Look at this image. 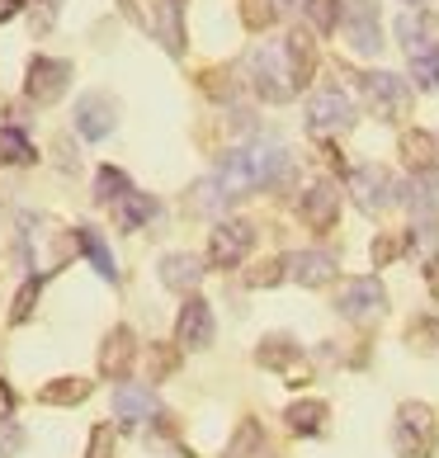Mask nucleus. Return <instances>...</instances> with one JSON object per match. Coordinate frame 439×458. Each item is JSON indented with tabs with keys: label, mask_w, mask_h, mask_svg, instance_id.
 Wrapping results in <instances>:
<instances>
[{
	"label": "nucleus",
	"mask_w": 439,
	"mask_h": 458,
	"mask_svg": "<svg viewBox=\"0 0 439 458\" xmlns=\"http://www.w3.org/2000/svg\"><path fill=\"white\" fill-rule=\"evenodd\" d=\"M411 81L420 90H435L439 95V57H426V62H411Z\"/></svg>",
	"instance_id": "nucleus-39"
},
{
	"label": "nucleus",
	"mask_w": 439,
	"mask_h": 458,
	"mask_svg": "<svg viewBox=\"0 0 439 458\" xmlns=\"http://www.w3.org/2000/svg\"><path fill=\"white\" fill-rule=\"evenodd\" d=\"M57 10L62 0H29V14H33V33H47L57 24Z\"/></svg>",
	"instance_id": "nucleus-38"
},
{
	"label": "nucleus",
	"mask_w": 439,
	"mask_h": 458,
	"mask_svg": "<svg viewBox=\"0 0 439 458\" xmlns=\"http://www.w3.org/2000/svg\"><path fill=\"white\" fill-rule=\"evenodd\" d=\"M151 213H156V199H151V194H138V190H132L128 199L114 203V217H118V227H123V232H138Z\"/></svg>",
	"instance_id": "nucleus-29"
},
{
	"label": "nucleus",
	"mask_w": 439,
	"mask_h": 458,
	"mask_svg": "<svg viewBox=\"0 0 439 458\" xmlns=\"http://www.w3.org/2000/svg\"><path fill=\"white\" fill-rule=\"evenodd\" d=\"M246 66H250V86H256V95L265 99V105H289V99L298 95V81L289 72L283 43H260L256 53L246 57Z\"/></svg>",
	"instance_id": "nucleus-2"
},
{
	"label": "nucleus",
	"mask_w": 439,
	"mask_h": 458,
	"mask_svg": "<svg viewBox=\"0 0 439 458\" xmlns=\"http://www.w3.org/2000/svg\"><path fill=\"white\" fill-rule=\"evenodd\" d=\"M198 279H204V265H198V256H190V250H175V256L161 260V284L171 288V293H194Z\"/></svg>",
	"instance_id": "nucleus-19"
},
{
	"label": "nucleus",
	"mask_w": 439,
	"mask_h": 458,
	"mask_svg": "<svg viewBox=\"0 0 439 458\" xmlns=\"http://www.w3.org/2000/svg\"><path fill=\"white\" fill-rule=\"evenodd\" d=\"M407 246H411V236H378V242H374V265H378V269L393 265Z\"/></svg>",
	"instance_id": "nucleus-37"
},
{
	"label": "nucleus",
	"mask_w": 439,
	"mask_h": 458,
	"mask_svg": "<svg viewBox=\"0 0 439 458\" xmlns=\"http://www.w3.org/2000/svg\"><path fill=\"white\" fill-rule=\"evenodd\" d=\"M283 420H289L293 435H322L326 430V402H293L289 411H283Z\"/></svg>",
	"instance_id": "nucleus-25"
},
{
	"label": "nucleus",
	"mask_w": 439,
	"mask_h": 458,
	"mask_svg": "<svg viewBox=\"0 0 439 458\" xmlns=\"http://www.w3.org/2000/svg\"><path fill=\"white\" fill-rule=\"evenodd\" d=\"M38 293H43V279H38V275H33V279H24V288L14 293L10 321H29V317H33V302H38Z\"/></svg>",
	"instance_id": "nucleus-34"
},
{
	"label": "nucleus",
	"mask_w": 439,
	"mask_h": 458,
	"mask_svg": "<svg viewBox=\"0 0 439 458\" xmlns=\"http://www.w3.org/2000/svg\"><path fill=\"white\" fill-rule=\"evenodd\" d=\"M283 265H289V279L302 284V288H322L335 279V256L331 250H293V256H283Z\"/></svg>",
	"instance_id": "nucleus-16"
},
{
	"label": "nucleus",
	"mask_w": 439,
	"mask_h": 458,
	"mask_svg": "<svg viewBox=\"0 0 439 458\" xmlns=\"http://www.w3.org/2000/svg\"><path fill=\"white\" fill-rule=\"evenodd\" d=\"M350 194L364 213H383L401 199V184L383 171V165H354L350 171Z\"/></svg>",
	"instance_id": "nucleus-6"
},
{
	"label": "nucleus",
	"mask_w": 439,
	"mask_h": 458,
	"mask_svg": "<svg viewBox=\"0 0 439 458\" xmlns=\"http://www.w3.org/2000/svg\"><path fill=\"white\" fill-rule=\"evenodd\" d=\"M411 345H420V350H439V321H411Z\"/></svg>",
	"instance_id": "nucleus-40"
},
{
	"label": "nucleus",
	"mask_w": 439,
	"mask_h": 458,
	"mask_svg": "<svg viewBox=\"0 0 439 458\" xmlns=\"http://www.w3.org/2000/svg\"><path fill=\"white\" fill-rule=\"evenodd\" d=\"M426 284H430V293L439 298V256H435V260L426 265Z\"/></svg>",
	"instance_id": "nucleus-46"
},
{
	"label": "nucleus",
	"mask_w": 439,
	"mask_h": 458,
	"mask_svg": "<svg viewBox=\"0 0 439 458\" xmlns=\"http://www.w3.org/2000/svg\"><path fill=\"white\" fill-rule=\"evenodd\" d=\"M33 157H38V151H33V142L20 128H0V161L5 165H29Z\"/></svg>",
	"instance_id": "nucleus-31"
},
{
	"label": "nucleus",
	"mask_w": 439,
	"mask_h": 458,
	"mask_svg": "<svg viewBox=\"0 0 439 458\" xmlns=\"http://www.w3.org/2000/svg\"><path fill=\"white\" fill-rule=\"evenodd\" d=\"M308 128L317 132V138H326V132H350V128H354L350 95H341V90H317V95L308 99Z\"/></svg>",
	"instance_id": "nucleus-11"
},
{
	"label": "nucleus",
	"mask_w": 439,
	"mask_h": 458,
	"mask_svg": "<svg viewBox=\"0 0 439 458\" xmlns=\"http://www.w3.org/2000/svg\"><path fill=\"white\" fill-rule=\"evenodd\" d=\"M345 38L350 47L359 57H378V47H383V14H378V0H350L345 5Z\"/></svg>",
	"instance_id": "nucleus-5"
},
{
	"label": "nucleus",
	"mask_w": 439,
	"mask_h": 458,
	"mask_svg": "<svg viewBox=\"0 0 439 458\" xmlns=\"http://www.w3.org/2000/svg\"><path fill=\"white\" fill-rule=\"evenodd\" d=\"M76 246L90 256V265L99 269V279H118V265H114V250L105 246V236L95 227H76Z\"/></svg>",
	"instance_id": "nucleus-28"
},
{
	"label": "nucleus",
	"mask_w": 439,
	"mask_h": 458,
	"mask_svg": "<svg viewBox=\"0 0 439 458\" xmlns=\"http://www.w3.org/2000/svg\"><path fill=\"white\" fill-rule=\"evenodd\" d=\"M397 43L407 47L411 62L439 57V14H430V10H407V14L397 20Z\"/></svg>",
	"instance_id": "nucleus-9"
},
{
	"label": "nucleus",
	"mask_w": 439,
	"mask_h": 458,
	"mask_svg": "<svg viewBox=\"0 0 439 458\" xmlns=\"http://www.w3.org/2000/svg\"><path fill=\"white\" fill-rule=\"evenodd\" d=\"M256 360H260L265 369L283 373V378H293V383H302V373H308V364H302V350L289 341V335H265L260 350H256Z\"/></svg>",
	"instance_id": "nucleus-18"
},
{
	"label": "nucleus",
	"mask_w": 439,
	"mask_h": 458,
	"mask_svg": "<svg viewBox=\"0 0 439 458\" xmlns=\"http://www.w3.org/2000/svg\"><path fill=\"white\" fill-rule=\"evenodd\" d=\"M283 5H293V0H279V10H283ZM298 5H308V0H298Z\"/></svg>",
	"instance_id": "nucleus-48"
},
{
	"label": "nucleus",
	"mask_w": 439,
	"mask_h": 458,
	"mask_svg": "<svg viewBox=\"0 0 439 458\" xmlns=\"http://www.w3.org/2000/svg\"><path fill=\"white\" fill-rule=\"evenodd\" d=\"M279 279H289V265H283V260H265V265H256V269L246 275L250 288H274Z\"/></svg>",
	"instance_id": "nucleus-36"
},
{
	"label": "nucleus",
	"mask_w": 439,
	"mask_h": 458,
	"mask_svg": "<svg viewBox=\"0 0 439 458\" xmlns=\"http://www.w3.org/2000/svg\"><path fill=\"white\" fill-rule=\"evenodd\" d=\"M24 449V430L14 420H0V458H14Z\"/></svg>",
	"instance_id": "nucleus-41"
},
{
	"label": "nucleus",
	"mask_w": 439,
	"mask_h": 458,
	"mask_svg": "<svg viewBox=\"0 0 439 458\" xmlns=\"http://www.w3.org/2000/svg\"><path fill=\"white\" fill-rule=\"evenodd\" d=\"M10 411H14V387L0 378V420H10Z\"/></svg>",
	"instance_id": "nucleus-44"
},
{
	"label": "nucleus",
	"mask_w": 439,
	"mask_h": 458,
	"mask_svg": "<svg viewBox=\"0 0 439 458\" xmlns=\"http://www.w3.org/2000/svg\"><path fill=\"white\" fill-rule=\"evenodd\" d=\"M72 86V62H57V57H33L29 62V76H24V95L33 105H57Z\"/></svg>",
	"instance_id": "nucleus-7"
},
{
	"label": "nucleus",
	"mask_w": 439,
	"mask_h": 458,
	"mask_svg": "<svg viewBox=\"0 0 439 458\" xmlns=\"http://www.w3.org/2000/svg\"><path fill=\"white\" fill-rule=\"evenodd\" d=\"M302 10H308V20H312L317 33H335V29H341V20H345L341 0H308Z\"/></svg>",
	"instance_id": "nucleus-32"
},
{
	"label": "nucleus",
	"mask_w": 439,
	"mask_h": 458,
	"mask_svg": "<svg viewBox=\"0 0 439 458\" xmlns=\"http://www.w3.org/2000/svg\"><path fill=\"white\" fill-rule=\"evenodd\" d=\"M118 5H123V14H128L132 24H147V20H142V10H138V0H118Z\"/></svg>",
	"instance_id": "nucleus-47"
},
{
	"label": "nucleus",
	"mask_w": 439,
	"mask_h": 458,
	"mask_svg": "<svg viewBox=\"0 0 439 458\" xmlns=\"http://www.w3.org/2000/svg\"><path fill=\"white\" fill-rule=\"evenodd\" d=\"M217 175H223V184L241 199L250 190H269V184H279L283 175H289V151H283L279 142H246V147H232L223 165H217Z\"/></svg>",
	"instance_id": "nucleus-1"
},
{
	"label": "nucleus",
	"mask_w": 439,
	"mask_h": 458,
	"mask_svg": "<svg viewBox=\"0 0 439 458\" xmlns=\"http://www.w3.org/2000/svg\"><path fill=\"white\" fill-rule=\"evenodd\" d=\"M175 364H180V350H175V345H151V360H147L151 383H161L165 373H175Z\"/></svg>",
	"instance_id": "nucleus-35"
},
{
	"label": "nucleus",
	"mask_w": 439,
	"mask_h": 458,
	"mask_svg": "<svg viewBox=\"0 0 439 458\" xmlns=\"http://www.w3.org/2000/svg\"><path fill=\"white\" fill-rule=\"evenodd\" d=\"M29 5V0H0V24H10L14 20V14H20Z\"/></svg>",
	"instance_id": "nucleus-45"
},
{
	"label": "nucleus",
	"mask_w": 439,
	"mask_h": 458,
	"mask_svg": "<svg viewBox=\"0 0 439 458\" xmlns=\"http://www.w3.org/2000/svg\"><path fill=\"white\" fill-rule=\"evenodd\" d=\"M147 29L161 33V43H165V53H171V57L184 53V29H180V5H175V0H156V5H151Z\"/></svg>",
	"instance_id": "nucleus-23"
},
{
	"label": "nucleus",
	"mask_w": 439,
	"mask_h": 458,
	"mask_svg": "<svg viewBox=\"0 0 439 458\" xmlns=\"http://www.w3.org/2000/svg\"><path fill=\"white\" fill-rule=\"evenodd\" d=\"M232 190L223 184V175H204L190 190V213H204V217H217V213H227L232 208Z\"/></svg>",
	"instance_id": "nucleus-22"
},
{
	"label": "nucleus",
	"mask_w": 439,
	"mask_h": 458,
	"mask_svg": "<svg viewBox=\"0 0 439 458\" xmlns=\"http://www.w3.org/2000/svg\"><path fill=\"white\" fill-rule=\"evenodd\" d=\"M279 20V0H241V24L265 33L269 24Z\"/></svg>",
	"instance_id": "nucleus-33"
},
{
	"label": "nucleus",
	"mask_w": 439,
	"mask_h": 458,
	"mask_svg": "<svg viewBox=\"0 0 439 458\" xmlns=\"http://www.w3.org/2000/svg\"><path fill=\"white\" fill-rule=\"evenodd\" d=\"M407 5H426V0H407Z\"/></svg>",
	"instance_id": "nucleus-49"
},
{
	"label": "nucleus",
	"mask_w": 439,
	"mask_h": 458,
	"mask_svg": "<svg viewBox=\"0 0 439 458\" xmlns=\"http://www.w3.org/2000/svg\"><path fill=\"white\" fill-rule=\"evenodd\" d=\"M250 246H256V227L250 223H217L213 236H208V265L213 269H236L250 256Z\"/></svg>",
	"instance_id": "nucleus-8"
},
{
	"label": "nucleus",
	"mask_w": 439,
	"mask_h": 458,
	"mask_svg": "<svg viewBox=\"0 0 439 458\" xmlns=\"http://www.w3.org/2000/svg\"><path fill=\"white\" fill-rule=\"evenodd\" d=\"M132 354H138V341H132V331L128 327H114L105 335V345H99V373L114 383H123L128 378V369H132Z\"/></svg>",
	"instance_id": "nucleus-17"
},
{
	"label": "nucleus",
	"mask_w": 439,
	"mask_h": 458,
	"mask_svg": "<svg viewBox=\"0 0 439 458\" xmlns=\"http://www.w3.org/2000/svg\"><path fill=\"white\" fill-rule=\"evenodd\" d=\"M90 397V378H53L38 387V402L43 406H76Z\"/></svg>",
	"instance_id": "nucleus-26"
},
{
	"label": "nucleus",
	"mask_w": 439,
	"mask_h": 458,
	"mask_svg": "<svg viewBox=\"0 0 439 458\" xmlns=\"http://www.w3.org/2000/svg\"><path fill=\"white\" fill-rule=\"evenodd\" d=\"M401 203L416 213V223L420 217H439V171H420L407 190H401Z\"/></svg>",
	"instance_id": "nucleus-21"
},
{
	"label": "nucleus",
	"mask_w": 439,
	"mask_h": 458,
	"mask_svg": "<svg viewBox=\"0 0 439 458\" xmlns=\"http://www.w3.org/2000/svg\"><path fill=\"white\" fill-rule=\"evenodd\" d=\"M204 90H208L213 99H232V95H236L232 72H204Z\"/></svg>",
	"instance_id": "nucleus-42"
},
{
	"label": "nucleus",
	"mask_w": 439,
	"mask_h": 458,
	"mask_svg": "<svg viewBox=\"0 0 439 458\" xmlns=\"http://www.w3.org/2000/svg\"><path fill=\"white\" fill-rule=\"evenodd\" d=\"M387 308V288L378 279H350L341 284V298H335V312H341L345 321H374L378 312Z\"/></svg>",
	"instance_id": "nucleus-10"
},
{
	"label": "nucleus",
	"mask_w": 439,
	"mask_h": 458,
	"mask_svg": "<svg viewBox=\"0 0 439 458\" xmlns=\"http://www.w3.org/2000/svg\"><path fill=\"white\" fill-rule=\"evenodd\" d=\"M227 458H269V439L260 430V420H241L227 445Z\"/></svg>",
	"instance_id": "nucleus-27"
},
{
	"label": "nucleus",
	"mask_w": 439,
	"mask_h": 458,
	"mask_svg": "<svg viewBox=\"0 0 439 458\" xmlns=\"http://www.w3.org/2000/svg\"><path fill=\"white\" fill-rule=\"evenodd\" d=\"M298 213H302V223H308L312 232H331L335 217H341V190H335L331 180L308 184L302 199H298Z\"/></svg>",
	"instance_id": "nucleus-12"
},
{
	"label": "nucleus",
	"mask_w": 439,
	"mask_h": 458,
	"mask_svg": "<svg viewBox=\"0 0 439 458\" xmlns=\"http://www.w3.org/2000/svg\"><path fill=\"white\" fill-rule=\"evenodd\" d=\"M114 123H118V105H114L109 95H86L76 105V132H80V138L105 142L109 132H114Z\"/></svg>",
	"instance_id": "nucleus-15"
},
{
	"label": "nucleus",
	"mask_w": 439,
	"mask_h": 458,
	"mask_svg": "<svg viewBox=\"0 0 439 458\" xmlns=\"http://www.w3.org/2000/svg\"><path fill=\"white\" fill-rule=\"evenodd\" d=\"M109 445H114V426H95V435H90V458H109Z\"/></svg>",
	"instance_id": "nucleus-43"
},
{
	"label": "nucleus",
	"mask_w": 439,
	"mask_h": 458,
	"mask_svg": "<svg viewBox=\"0 0 439 458\" xmlns=\"http://www.w3.org/2000/svg\"><path fill=\"white\" fill-rule=\"evenodd\" d=\"M393 449H397V458H435V416L426 402H407L397 411Z\"/></svg>",
	"instance_id": "nucleus-4"
},
{
	"label": "nucleus",
	"mask_w": 439,
	"mask_h": 458,
	"mask_svg": "<svg viewBox=\"0 0 439 458\" xmlns=\"http://www.w3.org/2000/svg\"><path fill=\"white\" fill-rule=\"evenodd\" d=\"M114 416H118V426H147V420L161 416V397L151 393V387L123 383L114 393Z\"/></svg>",
	"instance_id": "nucleus-14"
},
{
	"label": "nucleus",
	"mask_w": 439,
	"mask_h": 458,
	"mask_svg": "<svg viewBox=\"0 0 439 458\" xmlns=\"http://www.w3.org/2000/svg\"><path fill=\"white\" fill-rule=\"evenodd\" d=\"M359 90H364V105L374 118H383V123H397V118L411 114V86L393 72H368L359 76Z\"/></svg>",
	"instance_id": "nucleus-3"
},
{
	"label": "nucleus",
	"mask_w": 439,
	"mask_h": 458,
	"mask_svg": "<svg viewBox=\"0 0 439 458\" xmlns=\"http://www.w3.org/2000/svg\"><path fill=\"white\" fill-rule=\"evenodd\" d=\"M283 57H289V72H293L298 90H302L312 81V72H317V43H312V33L308 29H293L289 38H283Z\"/></svg>",
	"instance_id": "nucleus-20"
},
{
	"label": "nucleus",
	"mask_w": 439,
	"mask_h": 458,
	"mask_svg": "<svg viewBox=\"0 0 439 458\" xmlns=\"http://www.w3.org/2000/svg\"><path fill=\"white\" fill-rule=\"evenodd\" d=\"M401 161L411 165V171H435V161H439V142L430 138L426 128H407L401 132Z\"/></svg>",
	"instance_id": "nucleus-24"
},
{
	"label": "nucleus",
	"mask_w": 439,
	"mask_h": 458,
	"mask_svg": "<svg viewBox=\"0 0 439 458\" xmlns=\"http://www.w3.org/2000/svg\"><path fill=\"white\" fill-rule=\"evenodd\" d=\"M175 345H180V350H208V345H213V308H208L204 298H190V302L180 308Z\"/></svg>",
	"instance_id": "nucleus-13"
},
{
	"label": "nucleus",
	"mask_w": 439,
	"mask_h": 458,
	"mask_svg": "<svg viewBox=\"0 0 439 458\" xmlns=\"http://www.w3.org/2000/svg\"><path fill=\"white\" fill-rule=\"evenodd\" d=\"M132 194V184L123 171H114V165H99V175H95V203H118V199H128Z\"/></svg>",
	"instance_id": "nucleus-30"
}]
</instances>
